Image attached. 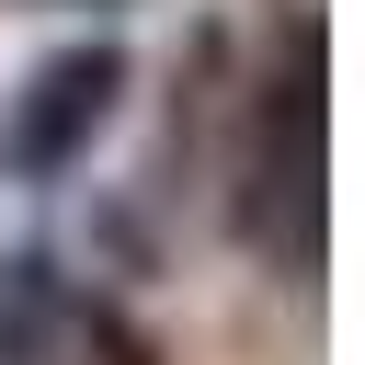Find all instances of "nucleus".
Wrapping results in <instances>:
<instances>
[{"label": "nucleus", "mask_w": 365, "mask_h": 365, "mask_svg": "<svg viewBox=\"0 0 365 365\" xmlns=\"http://www.w3.org/2000/svg\"><path fill=\"white\" fill-rule=\"evenodd\" d=\"M319 11H285V80L262 68L251 103H240V160H228V194H240V240L285 274H319V182H331V103H319Z\"/></svg>", "instance_id": "obj_1"}, {"label": "nucleus", "mask_w": 365, "mask_h": 365, "mask_svg": "<svg viewBox=\"0 0 365 365\" xmlns=\"http://www.w3.org/2000/svg\"><path fill=\"white\" fill-rule=\"evenodd\" d=\"M125 103V46H57L23 91H11V171H68L91 160V137Z\"/></svg>", "instance_id": "obj_2"}, {"label": "nucleus", "mask_w": 365, "mask_h": 365, "mask_svg": "<svg viewBox=\"0 0 365 365\" xmlns=\"http://www.w3.org/2000/svg\"><path fill=\"white\" fill-rule=\"evenodd\" d=\"M68 342H91V308L57 285V262H11L0 274V365H68Z\"/></svg>", "instance_id": "obj_3"}]
</instances>
